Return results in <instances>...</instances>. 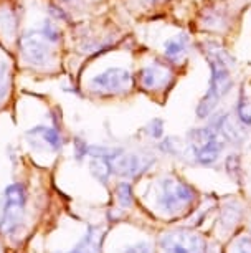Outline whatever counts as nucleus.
I'll return each mask as SVG.
<instances>
[{"mask_svg": "<svg viewBox=\"0 0 251 253\" xmlns=\"http://www.w3.org/2000/svg\"><path fill=\"white\" fill-rule=\"evenodd\" d=\"M30 132H35V134H40L41 139H43L46 144H48L51 149L58 151L61 149V136L60 132L53 129V127L48 126H36L35 129H30Z\"/></svg>", "mask_w": 251, "mask_h": 253, "instance_id": "10", "label": "nucleus"}, {"mask_svg": "<svg viewBox=\"0 0 251 253\" xmlns=\"http://www.w3.org/2000/svg\"><path fill=\"white\" fill-rule=\"evenodd\" d=\"M160 247L165 253H207L205 240L193 232L174 230L160 237Z\"/></svg>", "mask_w": 251, "mask_h": 253, "instance_id": "3", "label": "nucleus"}, {"mask_svg": "<svg viewBox=\"0 0 251 253\" xmlns=\"http://www.w3.org/2000/svg\"><path fill=\"white\" fill-rule=\"evenodd\" d=\"M7 76H8V68L5 63H0V101L7 94Z\"/></svg>", "mask_w": 251, "mask_h": 253, "instance_id": "16", "label": "nucleus"}, {"mask_svg": "<svg viewBox=\"0 0 251 253\" xmlns=\"http://www.w3.org/2000/svg\"><path fill=\"white\" fill-rule=\"evenodd\" d=\"M116 197L121 207H131L134 202V195H132V187L129 182H121L116 189Z\"/></svg>", "mask_w": 251, "mask_h": 253, "instance_id": "12", "label": "nucleus"}, {"mask_svg": "<svg viewBox=\"0 0 251 253\" xmlns=\"http://www.w3.org/2000/svg\"><path fill=\"white\" fill-rule=\"evenodd\" d=\"M147 134L154 139H160L164 134V121L160 118H155L152 119L149 124H147Z\"/></svg>", "mask_w": 251, "mask_h": 253, "instance_id": "14", "label": "nucleus"}, {"mask_svg": "<svg viewBox=\"0 0 251 253\" xmlns=\"http://www.w3.org/2000/svg\"><path fill=\"white\" fill-rule=\"evenodd\" d=\"M89 170H91V174L94 175V179H98L99 182H103V184H108V179H109L112 174L109 161L104 159V157H94L91 161V164H89Z\"/></svg>", "mask_w": 251, "mask_h": 253, "instance_id": "9", "label": "nucleus"}, {"mask_svg": "<svg viewBox=\"0 0 251 253\" xmlns=\"http://www.w3.org/2000/svg\"><path fill=\"white\" fill-rule=\"evenodd\" d=\"M230 253H251V240L250 238L241 237L240 240H236L233 243Z\"/></svg>", "mask_w": 251, "mask_h": 253, "instance_id": "15", "label": "nucleus"}, {"mask_svg": "<svg viewBox=\"0 0 251 253\" xmlns=\"http://www.w3.org/2000/svg\"><path fill=\"white\" fill-rule=\"evenodd\" d=\"M193 195H195V190L182 179L167 177L162 180V189H160L157 204L167 213H175L187 204H190Z\"/></svg>", "mask_w": 251, "mask_h": 253, "instance_id": "2", "label": "nucleus"}, {"mask_svg": "<svg viewBox=\"0 0 251 253\" xmlns=\"http://www.w3.org/2000/svg\"><path fill=\"white\" fill-rule=\"evenodd\" d=\"M53 43L43 37L40 30L27 32L20 37V50L27 61L32 65L43 66L51 60L53 55Z\"/></svg>", "mask_w": 251, "mask_h": 253, "instance_id": "4", "label": "nucleus"}, {"mask_svg": "<svg viewBox=\"0 0 251 253\" xmlns=\"http://www.w3.org/2000/svg\"><path fill=\"white\" fill-rule=\"evenodd\" d=\"M188 45H190V38H188L187 33H177L164 43V53L169 60L175 61L187 53Z\"/></svg>", "mask_w": 251, "mask_h": 253, "instance_id": "7", "label": "nucleus"}, {"mask_svg": "<svg viewBox=\"0 0 251 253\" xmlns=\"http://www.w3.org/2000/svg\"><path fill=\"white\" fill-rule=\"evenodd\" d=\"M132 84V75L124 68L114 66L91 78V88L98 93H122Z\"/></svg>", "mask_w": 251, "mask_h": 253, "instance_id": "5", "label": "nucleus"}, {"mask_svg": "<svg viewBox=\"0 0 251 253\" xmlns=\"http://www.w3.org/2000/svg\"><path fill=\"white\" fill-rule=\"evenodd\" d=\"M86 154H89V147H88V144H86V142H84L83 139H79V137H76V139H74V157H76L78 161H81Z\"/></svg>", "mask_w": 251, "mask_h": 253, "instance_id": "17", "label": "nucleus"}, {"mask_svg": "<svg viewBox=\"0 0 251 253\" xmlns=\"http://www.w3.org/2000/svg\"><path fill=\"white\" fill-rule=\"evenodd\" d=\"M124 253H154L152 248H150L149 243L142 242V243H136V245H131L127 247Z\"/></svg>", "mask_w": 251, "mask_h": 253, "instance_id": "18", "label": "nucleus"}, {"mask_svg": "<svg viewBox=\"0 0 251 253\" xmlns=\"http://www.w3.org/2000/svg\"><path fill=\"white\" fill-rule=\"evenodd\" d=\"M99 243H101V237H99L98 230L89 228V232L83 237V240L73 250L66 253H99Z\"/></svg>", "mask_w": 251, "mask_h": 253, "instance_id": "8", "label": "nucleus"}, {"mask_svg": "<svg viewBox=\"0 0 251 253\" xmlns=\"http://www.w3.org/2000/svg\"><path fill=\"white\" fill-rule=\"evenodd\" d=\"M40 32L43 33V37L48 42H51V43H58V42H60V32H58V28H56L50 20H45L43 22V25H41Z\"/></svg>", "mask_w": 251, "mask_h": 253, "instance_id": "13", "label": "nucleus"}, {"mask_svg": "<svg viewBox=\"0 0 251 253\" xmlns=\"http://www.w3.org/2000/svg\"><path fill=\"white\" fill-rule=\"evenodd\" d=\"M236 116H238L241 127H251V109L246 98L243 96H240L238 103H236Z\"/></svg>", "mask_w": 251, "mask_h": 253, "instance_id": "11", "label": "nucleus"}, {"mask_svg": "<svg viewBox=\"0 0 251 253\" xmlns=\"http://www.w3.org/2000/svg\"><path fill=\"white\" fill-rule=\"evenodd\" d=\"M25 212V189L20 184H10L3 190L0 207V232L12 233L20 225Z\"/></svg>", "mask_w": 251, "mask_h": 253, "instance_id": "1", "label": "nucleus"}, {"mask_svg": "<svg viewBox=\"0 0 251 253\" xmlns=\"http://www.w3.org/2000/svg\"><path fill=\"white\" fill-rule=\"evenodd\" d=\"M169 76V71L160 66L159 63H154V65H149V66H144L139 73V80H141V84L147 89H155L159 86H162L164 81L167 80Z\"/></svg>", "mask_w": 251, "mask_h": 253, "instance_id": "6", "label": "nucleus"}]
</instances>
